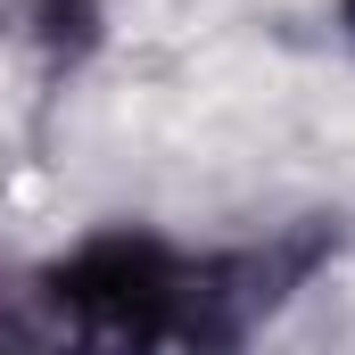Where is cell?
<instances>
[{
  "label": "cell",
  "instance_id": "6da1fadb",
  "mask_svg": "<svg viewBox=\"0 0 355 355\" xmlns=\"http://www.w3.org/2000/svg\"><path fill=\"white\" fill-rule=\"evenodd\" d=\"M314 257L322 232L223 257H182L149 232H99L42 272V297L83 355H240Z\"/></svg>",
  "mask_w": 355,
  "mask_h": 355
},
{
  "label": "cell",
  "instance_id": "7a4b0ae2",
  "mask_svg": "<svg viewBox=\"0 0 355 355\" xmlns=\"http://www.w3.org/2000/svg\"><path fill=\"white\" fill-rule=\"evenodd\" d=\"M42 17H50V42H67V50L91 42V0H42Z\"/></svg>",
  "mask_w": 355,
  "mask_h": 355
},
{
  "label": "cell",
  "instance_id": "3957f363",
  "mask_svg": "<svg viewBox=\"0 0 355 355\" xmlns=\"http://www.w3.org/2000/svg\"><path fill=\"white\" fill-rule=\"evenodd\" d=\"M339 17H347V33H355V0H347V8H339Z\"/></svg>",
  "mask_w": 355,
  "mask_h": 355
}]
</instances>
